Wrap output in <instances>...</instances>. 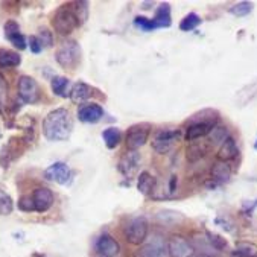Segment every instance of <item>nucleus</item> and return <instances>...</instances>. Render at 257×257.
Returning a JSON list of instances; mask_svg holds the SVG:
<instances>
[{"label": "nucleus", "mask_w": 257, "mask_h": 257, "mask_svg": "<svg viewBox=\"0 0 257 257\" xmlns=\"http://www.w3.org/2000/svg\"><path fill=\"white\" fill-rule=\"evenodd\" d=\"M44 178L47 181H52V183L66 186V184H69L72 181L73 172H72V169L64 162H57L54 165H50L44 171Z\"/></svg>", "instance_id": "nucleus-7"}, {"label": "nucleus", "mask_w": 257, "mask_h": 257, "mask_svg": "<svg viewBox=\"0 0 257 257\" xmlns=\"http://www.w3.org/2000/svg\"><path fill=\"white\" fill-rule=\"evenodd\" d=\"M237 156H239V148H237V143L234 142L233 137H228V139L221 145V148H219V151H218V154H216L218 160L227 162V163H230L231 160L237 159Z\"/></svg>", "instance_id": "nucleus-16"}, {"label": "nucleus", "mask_w": 257, "mask_h": 257, "mask_svg": "<svg viewBox=\"0 0 257 257\" xmlns=\"http://www.w3.org/2000/svg\"><path fill=\"white\" fill-rule=\"evenodd\" d=\"M73 13L76 14L78 20H79V25L85 23L87 17H88V4L87 2H75V4H70Z\"/></svg>", "instance_id": "nucleus-28"}, {"label": "nucleus", "mask_w": 257, "mask_h": 257, "mask_svg": "<svg viewBox=\"0 0 257 257\" xmlns=\"http://www.w3.org/2000/svg\"><path fill=\"white\" fill-rule=\"evenodd\" d=\"M233 254L236 257H257V245L251 242H237Z\"/></svg>", "instance_id": "nucleus-24"}, {"label": "nucleus", "mask_w": 257, "mask_h": 257, "mask_svg": "<svg viewBox=\"0 0 257 257\" xmlns=\"http://www.w3.org/2000/svg\"><path fill=\"white\" fill-rule=\"evenodd\" d=\"M17 207H19V210H22V212H35L32 196H22V198L19 199V202H17Z\"/></svg>", "instance_id": "nucleus-33"}, {"label": "nucleus", "mask_w": 257, "mask_h": 257, "mask_svg": "<svg viewBox=\"0 0 257 257\" xmlns=\"http://www.w3.org/2000/svg\"><path fill=\"white\" fill-rule=\"evenodd\" d=\"M96 252L100 257H117L120 252V245L111 234L105 233L96 240Z\"/></svg>", "instance_id": "nucleus-10"}, {"label": "nucleus", "mask_w": 257, "mask_h": 257, "mask_svg": "<svg viewBox=\"0 0 257 257\" xmlns=\"http://www.w3.org/2000/svg\"><path fill=\"white\" fill-rule=\"evenodd\" d=\"M32 201H34L35 212L46 213L47 210L52 209V205L55 202V196H54V192L47 187H37L32 192Z\"/></svg>", "instance_id": "nucleus-9"}, {"label": "nucleus", "mask_w": 257, "mask_h": 257, "mask_svg": "<svg viewBox=\"0 0 257 257\" xmlns=\"http://www.w3.org/2000/svg\"><path fill=\"white\" fill-rule=\"evenodd\" d=\"M168 245L162 239H156L149 243L142 245L136 252L134 257H168Z\"/></svg>", "instance_id": "nucleus-11"}, {"label": "nucleus", "mask_w": 257, "mask_h": 257, "mask_svg": "<svg viewBox=\"0 0 257 257\" xmlns=\"http://www.w3.org/2000/svg\"><path fill=\"white\" fill-rule=\"evenodd\" d=\"M207 137L210 139L212 143H215V145H222V143L230 137V134H228V130H227V128H224V126H215V128L209 133Z\"/></svg>", "instance_id": "nucleus-27"}, {"label": "nucleus", "mask_w": 257, "mask_h": 257, "mask_svg": "<svg viewBox=\"0 0 257 257\" xmlns=\"http://www.w3.org/2000/svg\"><path fill=\"white\" fill-rule=\"evenodd\" d=\"M180 139H181L180 130H162L154 136L152 149L157 154H168Z\"/></svg>", "instance_id": "nucleus-6"}, {"label": "nucleus", "mask_w": 257, "mask_h": 257, "mask_svg": "<svg viewBox=\"0 0 257 257\" xmlns=\"http://www.w3.org/2000/svg\"><path fill=\"white\" fill-rule=\"evenodd\" d=\"M149 139V128L148 126H134L126 136V148L128 151H137L142 148Z\"/></svg>", "instance_id": "nucleus-15"}, {"label": "nucleus", "mask_w": 257, "mask_h": 257, "mask_svg": "<svg viewBox=\"0 0 257 257\" xmlns=\"http://www.w3.org/2000/svg\"><path fill=\"white\" fill-rule=\"evenodd\" d=\"M154 187H156V178L149 172H142L137 180V190L143 195H151Z\"/></svg>", "instance_id": "nucleus-21"}, {"label": "nucleus", "mask_w": 257, "mask_h": 257, "mask_svg": "<svg viewBox=\"0 0 257 257\" xmlns=\"http://www.w3.org/2000/svg\"><path fill=\"white\" fill-rule=\"evenodd\" d=\"M140 168V154L137 151H128L119 162V172L125 178H133Z\"/></svg>", "instance_id": "nucleus-12"}, {"label": "nucleus", "mask_w": 257, "mask_h": 257, "mask_svg": "<svg viewBox=\"0 0 257 257\" xmlns=\"http://www.w3.org/2000/svg\"><path fill=\"white\" fill-rule=\"evenodd\" d=\"M254 149H257V139H255V143H254Z\"/></svg>", "instance_id": "nucleus-40"}, {"label": "nucleus", "mask_w": 257, "mask_h": 257, "mask_svg": "<svg viewBox=\"0 0 257 257\" xmlns=\"http://www.w3.org/2000/svg\"><path fill=\"white\" fill-rule=\"evenodd\" d=\"M177 177L174 175L172 178H171V183H169V190H171V193H174L175 192V189H177Z\"/></svg>", "instance_id": "nucleus-38"}, {"label": "nucleus", "mask_w": 257, "mask_h": 257, "mask_svg": "<svg viewBox=\"0 0 257 257\" xmlns=\"http://www.w3.org/2000/svg\"><path fill=\"white\" fill-rule=\"evenodd\" d=\"M104 114L105 111L99 104H85L78 108V119L82 123H97Z\"/></svg>", "instance_id": "nucleus-14"}, {"label": "nucleus", "mask_w": 257, "mask_h": 257, "mask_svg": "<svg viewBox=\"0 0 257 257\" xmlns=\"http://www.w3.org/2000/svg\"><path fill=\"white\" fill-rule=\"evenodd\" d=\"M7 40L16 47V49H19V50H25L26 49V37L22 34V32H16V34H11V35H8L7 37Z\"/></svg>", "instance_id": "nucleus-31"}, {"label": "nucleus", "mask_w": 257, "mask_h": 257, "mask_svg": "<svg viewBox=\"0 0 257 257\" xmlns=\"http://www.w3.org/2000/svg\"><path fill=\"white\" fill-rule=\"evenodd\" d=\"M91 94H93V88H91L88 84L82 82V81L76 82V84L72 87L70 93H69L70 99L75 102V104H82V102H85Z\"/></svg>", "instance_id": "nucleus-18"}, {"label": "nucleus", "mask_w": 257, "mask_h": 257, "mask_svg": "<svg viewBox=\"0 0 257 257\" xmlns=\"http://www.w3.org/2000/svg\"><path fill=\"white\" fill-rule=\"evenodd\" d=\"M134 25H136L139 29L146 31V32L157 29L156 25H154V22H152V19H146V17H142V16H139V17L134 19Z\"/></svg>", "instance_id": "nucleus-32"}, {"label": "nucleus", "mask_w": 257, "mask_h": 257, "mask_svg": "<svg viewBox=\"0 0 257 257\" xmlns=\"http://www.w3.org/2000/svg\"><path fill=\"white\" fill-rule=\"evenodd\" d=\"M17 90H19V97L22 99V102L25 104H37L41 96V90L38 82L28 75H23L19 78V84H17Z\"/></svg>", "instance_id": "nucleus-5"}, {"label": "nucleus", "mask_w": 257, "mask_h": 257, "mask_svg": "<svg viewBox=\"0 0 257 257\" xmlns=\"http://www.w3.org/2000/svg\"><path fill=\"white\" fill-rule=\"evenodd\" d=\"M205 234H207V242L216 251H224L227 248V240L222 236H219L216 233H205Z\"/></svg>", "instance_id": "nucleus-30"}, {"label": "nucleus", "mask_w": 257, "mask_h": 257, "mask_svg": "<svg viewBox=\"0 0 257 257\" xmlns=\"http://www.w3.org/2000/svg\"><path fill=\"white\" fill-rule=\"evenodd\" d=\"M198 257H210V255H207V254H201V255H198Z\"/></svg>", "instance_id": "nucleus-39"}, {"label": "nucleus", "mask_w": 257, "mask_h": 257, "mask_svg": "<svg viewBox=\"0 0 257 257\" xmlns=\"http://www.w3.org/2000/svg\"><path fill=\"white\" fill-rule=\"evenodd\" d=\"M251 11H252V4H249V2L236 4L234 7H231L228 10V13L233 14V16H236V17H245V16L251 14Z\"/></svg>", "instance_id": "nucleus-29"}, {"label": "nucleus", "mask_w": 257, "mask_h": 257, "mask_svg": "<svg viewBox=\"0 0 257 257\" xmlns=\"http://www.w3.org/2000/svg\"><path fill=\"white\" fill-rule=\"evenodd\" d=\"M231 177V168L227 162L216 160V163L212 166V181L215 183V187L219 184H224Z\"/></svg>", "instance_id": "nucleus-17"}, {"label": "nucleus", "mask_w": 257, "mask_h": 257, "mask_svg": "<svg viewBox=\"0 0 257 257\" xmlns=\"http://www.w3.org/2000/svg\"><path fill=\"white\" fill-rule=\"evenodd\" d=\"M201 17L198 16V14H195V13H190V14H187L183 20H181V23H180V29L181 31H184V32H190V31H193L195 28H198L199 25H201Z\"/></svg>", "instance_id": "nucleus-26"}, {"label": "nucleus", "mask_w": 257, "mask_h": 257, "mask_svg": "<svg viewBox=\"0 0 257 257\" xmlns=\"http://www.w3.org/2000/svg\"><path fill=\"white\" fill-rule=\"evenodd\" d=\"M13 210H14L13 198L5 190L0 189V216H8L13 213Z\"/></svg>", "instance_id": "nucleus-25"}, {"label": "nucleus", "mask_w": 257, "mask_h": 257, "mask_svg": "<svg viewBox=\"0 0 257 257\" xmlns=\"http://www.w3.org/2000/svg\"><path fill=\"white\" fill-rule=\"evenodd\" d=\"M52 26L55 29V32L61 37H67L70 35L78 26H79V20L76 17V14L73 13L70 5L61 7L57 10V13L52 17Z\"/></svg>", "instance_id": "nucleus-2"}, {"label": "nucleus", "mask_w": 257, "mask_h": 257, "mask_svg": "<svg viewBox=\"0 0 257 257\" xmlns=\"http://www.w3.org/2000/svg\"><path fill=\"white\" fill-rule=\"evenodd\" d=\"M215 123L216 122H213V120H198V122H193V123H190L186 128L184 139L187 142H193V140H198L201 137L209 136V133L216 126Z\"/></svg>", "instance_id": "nucleus-13"}, {"label": "nucleus", "mask_w": 257, "mask_h": 257, "mask_svg": "<svg viewBox=\"0 0 257 257\" xmlns=\"http://www.w3.org/2000/svg\"><path fill=\"white\" fill-rule=\"evenodd\" d=\"M43 44V47H52L54 46V37L47 29H40V34L37 35Z\"/></svg>", "instance_id": "nucleus-34"}, {"label": "nucleus", "mask_w": 257, "mask_h": 257, "mask_svg": "<svg viewBox=\"0 0 257 257\" xmlns=\"http://www.w3.org/2000/svg\"><path fill=\"white\" fill-rule=\"evenodd\" d=\"M102 139H104L108 149H114V148H117V145L120 143V139H122L120 130L114 128V126H110V128L102 131Z\"/></svg>", "instance_id": "nucleus-23"}, {"label": "nucleus", "mask_w": 257, "mask_h": 257, "mask_svg": "<svg viewBox=\"0 0 257 257\" xmlns=\"http://www.w3.org/2000/svg\"><path fill=\"white\" fill-rule=\"evenodd\" d=\"M73 130V122L69 110L57 108L49 111L43 120V136L50 142L69 140Z\"/></svg>", "instance_id": "nucleus-1"}, {"label": "nucleus", "mask_w": 257, "mask_h": 257, "mask_svg": "<svg viewBox=\"0 0 257 257\" xmlns=\"http://www.w3.org/2000/svg\"><path fill=\"white\" fill-rule=\"evenodd\" d=\"M29 49H31V52L32 54H41L43 52V44L40 41V38L37 35H32L29 37Z\"/></svg>", "instance_id": "nucleus-35"}, {"label": "nucleus", "mask_w": 257, "mask_h": 257, "mask_svg": "<svg viewBox=\"0 0 257 257\" xmlns=\"http://www.w3.org/2000/svg\"><path fill=\"white\" fill-rule=\"evenodd\" d=\"M55 60L63 69L73 70L81 61V47H79L78 41H75V40L64 41L60 46V49L57 50Z\"/></svg>", "instance_id": "nucleus-3"}, {"label": "nucleus", "mask_w": 257, "mask_h": 257, "mask_svg": "<svg viewBox=\"0 0 257 257\" xmlns=\"http://www.w3.org/2000/svg\"><path fill=\"white\" fill-rule=\"evenodd\" d=\"M149 231L148 219L145 216H136L128 221V224L123 228V236L128 243L131 245H142L146 240Z\"/></svg>", "instance_id": "nucleus-4"}, {"label": "nucleus", "mask_w": 257, "mask_h": 257, "mask_svg": "<svg viewBox=\"0 0 257 257\" xmlns=\"http://www.w3.org/2000/svg\"><path fill=\"white\" fill-rule=\"evenodd\" d=\"M168 252L171 257H193V245L183 236L174 234L168 240Z\"/></svg>", "instance_id": "nucleus-8"}, {"label": "nucleus", "mask_w": 257, "mask_h": 257, "mask_svg": "<svg viewBox=\"0 0 257 257\" xmlns=\"http://www.w3.org/2000/svg\"><path fill=\"white\" fill-rule=\"evenodd\" d=\"M69 79L64 76H54L50 81V88H52L55 96L60 97H69Z\"/></svg>", "instance_id": "nucleus-22"}, {"label": "nucleus", "mask_w": 257, "mask_h": 257, "mask_svg": "<svg viewBox=\"0 0 257 257\" xmlns=\"http://www.w3.org/2000/svg\"><path fill=\"white\" fill-rule=\"evenodd\" d=\"M5 99H7V84H5V79L0 76V110H2L5 104Z\"/></svg>", "instance_id": "nucleus-37"}, {"label": "nucleus", "mask_w": 257, "mask_h": 257, "mask_svg": "<svg viewBox=\"0 0 257 257\" xmlns=\"http://www.w3.org/2000/svg\"><path fill=\"white\" fill-rule=\"evenodd\" d=\"M4 31H5V37L11 35V34H16V32H20V26L16 20H8L4 26Z\"/></svg>", "instance_id": "nucleus-36"}, {"label": "nucleus", "mask_w": 257, "mask_h": 257, "mask_svg": "<svg viewBox=\"0 0 257 257\" xmlns=\"http://www.w3.org/2000/svg\"><path fill=\"white\" fill-rule=\"evenodd\" d=\"M37 257H46V255H37Z\"/></svg>", "instance_id": "nucleus-41"}, {"label": "nucleus", "mask_w": 257, "mask_h": 257, "mask_svg": "<svg viewBox=\"0 0 257 257\" xmlns=\"http://www.w3.org/2000/svg\"><path fill=\"white\" fill-rule=\"evenodd\" d=\"M156 28H169L172 25V14H171V5L169 4H162L152 19Z\"/></svg>", "instance_id": "nucleus-19"}, {"label": "nucleus", "mask_w": 257, "mask_h": 257, "mask_svg": "<svg viewBox=\"0 0 257 257\" xmlns=\"http://www.w3.org/2000/svg\"><path fill=\"white\" fill-rule=\"evenodd\" d=\"M22 58L17 52L8 49H0V69H10V67H17L20 66Z\"/></svg>", "instance_id": "nucleus-20"}]
</instances>
